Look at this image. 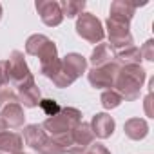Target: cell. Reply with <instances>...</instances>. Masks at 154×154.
Returning a JSON list of instances; mask_svg holds the SVG:
<instances>
[{"mask_svg": "<svg viewBox=\"0 0 154 154\" xmlns=\"http://www.w3.org/2000/svg\"><path fill=\"white\" fill-rule=\"evenodd\" d=\"M60 9H62L63 17L76 18V17H80L84 13L85 2H84V0H63V2H60Z\"/></svg>", "mask_w": 154, "mask_h": 154, "instance_id": "20", "label": "cell"}, {"mask_svg": "<svg viewBox=\"0 0 154 154\" xmlns=\"http://www.w3.org/2000/svg\"><path fill=\"white\" fill-rule=\"evenodd\" d=\"M94 143V134L91 131L89 123H80L72 129V132L60 143V147L63 149V152L67 154H82L85 152L91 145Z\"/></svg>", "mask_w": 154, "mask_h": 154, "instance_id": "4", "label": "cell"}, {"mask_svg": "<svg viewBox=\"0 0 154 154\" xmlns=\"http://www.w3.org/2000/svg\"><path fill=\"white\" fill-rule=\"evenodd\" d=\"M8 84H9L8 82V62L2 60L0 62V89H4Z\"/></svg>", "mask_w": 154, "mask_h": 154, "instance_id": "26", "label": "cell"}, {"mask_svg": "<svg viewBox=\"0 0 154 154\" xmlns=\"http://www.w3.org/2000/svg\"><path fill=\"white\" fill-rule=\"evenodd\" d=\"M100 102H102V105H103V109H107V111H111V109H116V107H120V103L123 102V98L114 91V89H107V91H103L102 93V96H100Z\"/></svg>", "mask_w": 154, "mask_h": 154, "instance_id": "21", "label": "cell"}, {"mask_svg": "<svg viewBox=\"0 0 154 154\" xmlns=\"http://www.w3.org/2000/svg\"><path fill=\"white\" fill-rule=\"evenodd\" d=\"M131 24H123L112 18H107V35H109V45L112 47V51H122L125 47L134 45L132 35L129 31Z\"/></svg>", "mask_w": 154, "mask_h": 154, "instance_id": "7", "label": "cell"}, {"mask_svg": "<svg viewBox=\"0 0 154 154\" xmlns=\"http://www.w3.org/2000/svg\"><path fill=\"white\" fill-rule=\"evenodd\" d=\"M15 102H18V98H17V93L13 89H9V87L0 89V112H2L9 103H15Z\"/></svg>", "mask_w": 154, "mask_h": 154, "instance_id": "22", "label": "cell"}, {"mask_svg": "<svg viewBox=\"0 0 154 154\" xmlns=\"http://www.w3.org/2000/svg\"><path fill=\"white\" fill-rule=\"evenodd\" d=\"M150 103H152V93H149V94L145 96V114H147L149 118L154 116V112H152V109H150Z\"/></svg>", "mask_w": 154, "mask_h": 154, "instance_id": "28", "label": "cell"}, {"mask_svg": "<svg viewBox=\"0 0 154 154\" xmlns=\"http://www.w3.org/2000/svg\"><path fill=\"white\" fill-rule=\"evenodd\" d=\"M140 53H141V60L152 62L154 60V40H147L143 44V47L140 49Z\"/></svg>", "mask_w": 154, "mask_h": 154, "instance_id": "25", "label": "cell"}, {"mask_svg": "<svg viewBox=\"0 0 154 154\" xmlns=\"http://www.w3.org/2000/svg\"><path fill=\"white\" fill-rule=\"evenodd\" d=\"M4 131H8V125L4 123V120H2V118H0V134H2Z\"/></svg>", "mask_w": 154, "mask_h": 154, "instance_id": "29", "label": "cell"}, {"mask_svg": "<svg viewBox=\"0 0 154 154\" xmlns=\"http://www.w3.org/2000/svg\"><path fill=\"white\" fill-rule=\"evenodd\" d=\"M114 62L122 67L125 65H140L141 62V53L136 45H131V47H125L122 51H116L114 53Z\"/></svg>", "mask_w": 154, "mask_h": 154, "instance_id": "19", "label": "cell"}, {"mask_svg": "<svg viewBox=\"0 0 154 154\" xmlns=\"http://www.w3.org/2000/svg\"><path fill=\"white\" fill-rule=\"evenodd\" d=\"M26 53L31 56L40 58V71L45 78L53 80L56 72L60 71L62 60L58 58V51L53 40H49L45 35H33L26 42Z\"/></svg>", "mask_w": 154, "mask_h": 154, "instance_id": "1", "label": "cell"}, {"mask_svg": "<svg viewBox=\"0 0 154 154\" xmlns=\"http://www.w3.org/2000/svg\"><path fill=\"white\" fill-rule=\"evenodd\" d=\"M22 147H24V140L20 134L9 131H4L0 134V152L15 154V152H22Z\"/></svg>", "mask_w": 154, "mask_h": 154, "instance_id": "17", "label": "cell"}, {"mask_svg": "<svg viewBox=\"0 0 154 154\" xmlns=\"http://www.w3.org/2000/svg\"><path fill=\"white\" fill-rule=\"evenodd\" d=\"M0 18H2V6H0Z\"/></svg>", "mask_w": 154, "mask_h": 154, "instance_id": "30", "label": "cell"}, {"mask_svg": "<svg viewBox=\"0 0 154 154\" xmlns=\"http://www.w3.org/2000/svg\"><path fill=\"white\" fill-rule=\"evenodd\" d=\"M118 72H120V65L116 62H111L102 67H93L87 74V78H89V84L96 89H112Z\"/></svg>", "mask_w": 154, "mask_h": 154, "instance_id": "8", "label": "cell"}, {"mask_svg": "<svg viewBox=\"0 0 154 154\" xmlns=\"http://www.w3.org/2000/svg\"><path fill=\"white\" fill-rule=\"evenodd\" d=\"M87 150H89L91 154H111V152H109V149H107L105 145H100V143H93Z\"/></svg>", "mask_w": 154, "mask_h": 154, "instance_id": "27", "label": "cell"}, {"mask_svg": "<svg viewBox=\"0 0 154 154\" xmlns=\"http://www.w3.org/2000/svg\"><path fill=\"white\" fill-rule=\"evenodd\" d=\"M123 131H125L127 138H131L134 141H140L149 134V125H147V122L143 118H131V120L125 122Z\"/></svg>", "mask_w": 154, "mask_h": 154, "instance_id": "16", "label": "cell"}, {"mask_svg": "<svg viewBox=\"0 0 154 154\" xmlns=\"http://www.w3.org/2000/svg\"><path fill=\"white\" fill-rule=\"evenodd\" d=\"M89 62L93 63V67H102L105 63L114 62V51H112V47L109 44H98L94 47V51L91 53Z\"/></svg>", "mask_w": 154, "mask_h": 154, "instance_id": "18", "label": "cell"}, {"mask_svg": "<svg viewBox=\"0 0 154 154\" xmlns=\"http://www.w3.org/2000/svg\"><path fill=\"white\" fill-rule=\"evenodd\" d=\"M136 8L134 4H129L125 0H114L111 4V11H109V18L112 20H118V22H123V24H131L134 13H136Z\"/></svg>", "mask_w": 154, "mask_h": 154, "instance_id": "12", "label": "cell"}, {"mask_svg": "<svg viewBox=\"0 0 154 154\" xmlns=\"http://www.w3.org/2000/svg\"><path fill=\"white\" fill-rule=\"evenodd\" d=\"M76 33L84 40H87L89 44H102V40L105 36L102 22L93 13H82L78 17V20H76Z\"/></svg>", "mask_w": 154, "mask_h": 154, "instance_id": "6", "label": "cell"}, {"mask_svg": "<svg viewBox=\"0 0 154 154\" xmlns=\"http://www.w3.org/2000/svg\"><path fill=\"white\" fill-rule=\"evenodd\" d=\"M6 62H8V82L11 85H15L17 89L35 80L31 71H29V67H27V63H26L24 53L13 51Z\"/></svg>", "mask_w": 154, "mask_h": 154, "instance_id": "5", "label": "cell"}, {"mask_svg": "<svg viewBox=\"0 0 154 154\" xmlns=\"http://www.w3.org/2000/svg\"><path fill=\"white\" fill-rule=\"evenodd\" d=\"M24 143L27 145V147H31L33 150H40L42 149V145H45V141L49 140V136H47V132L44 131V127L42 125H36V123H33V125H27V127H24Z\"/></svg>", "mask_w": 154, "mask_h": 154, "instance_id": "11", "label": "cell"}, {"mask_svg": "<svg viewBox=\"0 0 154 154\" xmlns=\"http://www.w3.org/2000/svg\"><path fill=\"white\" fill-rule=\"evenodd\" d=\"M82 123V112L74 107H62L58 114L47 118L44 122V131L47 132V136H51V140H54L58 145L72 132V129L76 125Z\"/></svg>", "mask_w": 154, "mask_h": 154, "instance_id": "2", "label": "cell"}, {"mask_svg": "<svg viewBox=\"0 0 154 154\" xmlns=\"http://www.w3.org/2000/svg\"><path fill=\"white\" fill-rule=\"evenodd\" d=\"M89 125H91L93 134H94L96 138H102V140L111 138L112 132H114V127H116L114 118L109 116L107 112H98V114H94Z\"/></svg>", "mask_w": 154, "mask_h": 154, "instance_id": "10", "label": "cell"}, {"mask_svg": "<svg viewBox=\"0 0 154 154\" xmlns=\"http://www.w3.org/2000/svg\"><path fill=\"white\" fill-rule=\"evenodd\" d=\"M0 114H2L4 123H6L9 129H20V127H24L26 114H24V109H22V105H20L18 102L9 103Z\"/></svg>", "mask_w": 154, "mask_h": 154, "instance_id": "14", "label": "cell"}, {"mask_svg": "<svg viewBox=\"0 0 154 154\" xmlns=\"http://www.w3.org/2000/svg\"><path fill=\"white\" fill-rule=\"evenodd\" d=\"M17 98H18V103H22L24 107H36L40 103V89L36 87L35 80L18 87L17 89Z\"/></svg>", "mask_w": 154, "mask_h": 154, "instance_id": "15", "label": "cell"}, {"mask_svg": "<svg viewBox=\"0 0 154 154\" xmlns=\"http://www.w3.org/2000/svg\"><path fill=\"white\" fill-rule=\"evenodd\" d=\"M147 74L141 65H125L120 67V72L114 80V91L127 102H134L140 98V91Z\"/></svg>", "mask_w": 154, "mask_h": 154, "instance_id": "3", "label": "cell"}, {"mask_svg": "<svg viewBox=\"0 0 154 154\" xmlns=\"http://www.w3.org/2000/svg\"><path fill=\"white\" fill-rule=\"evenodd\" d=\"M62 67L72 76V78L78 80L80 76L85 72V69H87V60L82 54H78V53H69L67 56H63Z\"/></svg>", "mask_w": 154, "mask_h": 154, "instance_id": "13", "label": "cell"}, {"mask_svg": "<svg viewBox=\"0 0 154 154\" xmlns=\"http://www.w3.org/2000/svg\"><path fill=\"white\" fill-rule=\"evenodd\" d=\"M42 22L49 27H56L62 24L63 20V15H62V9H60V2H54V0H38L35 4Z\"/></svg>", "mask_w": 154, "mask_h": 154, "instance_id": "9", "label": "cell"}, {"mask_svg": "<svg viewBox=\"0 0 154 154\" xmlns=\"http://www.w3.org/2000/svg\"><path fill=\"white\" fill-rule=\"evenodd\" d=\"M82 154H91V152H89V150H85V152H82Z\"/></svg>", "mask_w": 154, "mask_h": 154, "instance_id": "31", "label": "cell"}, {"mask_svg": "<svg viewBox=\"0 0 154 154\" xmlns=\"http://www.w3.org/2000/svg\"><path fill=\"white\" fill-rule=\"evenodd\" d=\"M38 154H65L63 152V149L54 141V140H47L45 141V145H42V149L38 150Z\"/></svg>", "mask_w": 154, "mask_h": 154, "instance_id": "24", "label": "cell"}, {"mask_svg": "<svg viewBox=\"0 0 154 154\" xmlns=\"http://www.w3.org/2000/svg\"><path fill=\"white\" fill-rule=\"evenodd\" d=\"M15 154H26V152H15Z\"/></svg>", "mask_w": 154, "mask_h": 154, "instance_id": "32", "label": "cell"}, {"mask_svg": "<svg viewBox=\"0 0 154 154\" xmlns=\"http://www.w3.org/2000/svg\"><path fill=\"white\" fill-rule=\"evenodd\" d=\"M38 105H40V109L47 114V118H51V116L58 114V112H60V109H62V107L58 105V102H56V100H49V98H47V100H40V103H38Z\"/></svg>", "mask_w": 154, "mask_h": 154, "instance_id": "23", "label": "cell"}]
</instances>
